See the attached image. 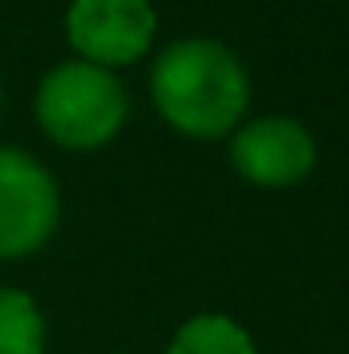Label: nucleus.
<instances>
[{
    "label": "nucleus",
    "mask_w": 349,
    "mask_h": 354,
    "mask_svg": "<svg viewBox=\"0 0 349 354\" xmlns=\"http://www.w3.org/2000/svg\"><path fill=\"white\" fill-rule=\"evenodd\" d=\"M251 99L243 62L214 37H181L152 62V103L185 136H226Z\"/></svg>",
    "instance_id": "1"
},
{
    "label": "nucleus",
    "mask_w": 349,
    "mask_h": 354,
    "mask_svg": "<svg viewBox=\"0 0 349 354\" xmlns=\"http://www.w3.org/2000/svg\"><path fill=\"white\" fill-rule=\"evenodd\" d=\"M33 115H37V128L54 145L90 153L119 136L128 120V91L111 71L74 58V62L54 66L37 83Z\"/></svg>",
    "instance_id": "2"
},
{
    "label": "nucleus",
    "mask_w": 349,
    "mask_h": 354,
    "mask_svg": "<svg viewBox=\"0 0 349 354\" xmlns=\"http://www.w3.org/2000/svg\"><path fill=\"white\" fill-rule=\"evenodd\" d=\"M62 218V194L54 174L25 149L0 145V260H25L41 252Z\"/></svg>",
    "instance_id": "3"
},
{
    "label": "nucleus",
    "mask_w": 349,
    "mask_h": 354,
    "mask_svg": "<svg viewBox=\"0 0 349 354\" xmlns=\"http://www.w3.org/2000/svg\"><path fill=\"white\" fill-rule=\"evenodd\" d=\"M157 33L152 0H70L66 8V41L79 62L90 66H128L148 54Z\"/></svg>",
    "instance_id": "4"
},
{
    "label": "nucleus",
    "mask_w": 349,
    "mask_h": 354,
    "mask_svg": "<svg viewBox=\"0 0 349 354\" xmlns=\"http://www.w3.org/2000/svg\"><path fill=\"white\" fill-rule=\"evenodd\" d=\"M230 161L251 185L279 189L308 177V169L317 165V140L304 124L288 115H259L235 132Z\"/></svg>",
    "instance_id": "5"
},
{
    "label": "nucleus",
    "mask_w": 349,
    "mask_h": 354,
    "mask_svg": "<svg viewBox=\"0 0 349 354\" xmlns=\"http://www.w3.org/2000/svg\"><path fill=\"white\" fill-rule=\"evenodd\" d=\"M169 354H259L251 334L222 317V313H197L189 317L169 342Z\"/></svg>",
    "instance_id": "6"
},
{
    "label": "nucleus",
    "mask_w": 349,
    "mask_h": 354,
    "mask_svg": "<svg viewBox=\"0 0 349 354\" xmlns=\"http://www.w3.org/2000/svg\"><path fill=\"white\" fill-rule=\"evenodd\" d=\"M46 351V317L37 301L21 288L0 284V354H41Z\"/></svg>",
    "instance_id": "7"
},
{
    "label": "nucleus",
    "mask_w": 349,
    "mask_h": 354,
    "mask_svg": "<svg viewBox=\"0 0 349 354\" xmlns=\"http://www.w3.org/2000/svg\"><path fill=\"white\" fill-rule=\"evenodd\" d=\"M0 107H4V91H0Z\"/></svg>",
    "instance_id": "8"
}]
</instances>
